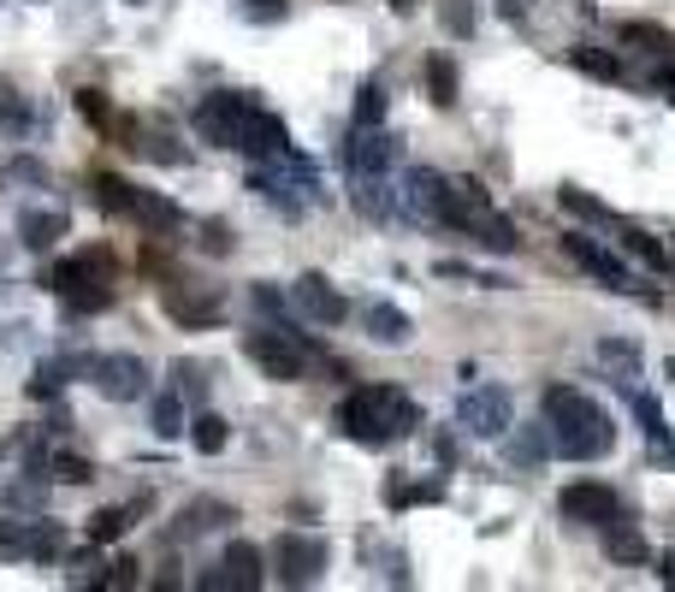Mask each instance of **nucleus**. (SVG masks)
<instances>
[{
    "instance_id": "e433bc0d",
    "label": "nucleus",
    "mask_w": 675,
    "mask_h": 592,
    "mask_svg": "<svg viewBox=\"0 0 675 592\" xmlns=\"http://www.w3.org/2000/svg\"><path fill=\"white\" fill-rule=\"evenodd\" d=\"M42 498H48V480H12L7 492H0V503H7V510H42Z\"/></svg>"
},
{
    "instance_id": "a18cd8bd",
    "label": "nucleus",
    "mask_w": 675,
    "mask_h": 592,
    "mask_svg": "<svg viewBox=\"0 0 675 592\" xmlns=\"http://www.w3.org/2000/svg\"><path fill=\"white\" fill-rule=\"evenodd\" d=\"M249 12H255V19H285V0H249Z\"/></svg>"
},
{
    "instance_id": "b1692460",
    "label": "nucleus",
    "mask_w": 675,
    "mask_h": 592,
    "mask_svg": "<svg viewBox=\"0 0 675 592\" xmlns=\"http://www.w3.org/2000/svg\"><path fill=\"white\" fill-rule=\"evenodd\" d=\"M131 220H136V225H149V232H172V225H178L184 214H178V202H166V196H161V190H143V184H136Z\"/></svg>"
},
{
    "instance_id": "a19ab883",
    "label": "nucleus",
    "mask_w": 675,
    "mask_h": 592,
    "mask_svg": "<svg viewBox=\"0 0 675 592\" xmlns=\"http://www.w3.org/2000/svg\"><path fill=\"white\" fill-rule=\"evenodd\" d=\"M202 249H207V255H232V232L207 220V225H202Z\"/></svg>"
},
{
    "instance_id": "9b49d317",
    "label": "nucleus",
    "mask_w": 675,
    "mask_h": 592,
    "mask_svg": "<svg viewBox=\"0 0 675 592\" xmlns=\"http://www.w3.org/2000/svg\"><path fill=\"white\" fill-rule=\"evenodd\" d=\"M563 516L586 521V528H604L611 516H622V498L599 480H575V486H563Z\"/></svg>"
},
{
    "instance_id": "09e8293b",
    "label": "nucleus",
    "mask_w": 675,
    "mask_h": 592,
    "mask_svg": "<svg viewBox=\"0 0 675 592\" xmlns=\"http://www.w3.org/2000/svg\"><path fill=\"white\" fill-rule=\"evenodd\" d=\"M657 574H664V586H675V551L657 557Z\"/></svg>"
},
{
    "instance_id": "412c9836",
    "label": "nucleus",
    "mask_w": 675,
    "mask_h": 592,
    "mask_svg": "<svg viewBox=\"0 0 675 592\" xmlns=\"http://www.w3.org/2000/svg\"><path fill=\"white\" fill-rule=\"evenodd\" d=\"M60 551H65L60 521H19V557H30V563H54Z\"/></svg>"
},
{
    "instance_id": "4c0bfd02",
    "label": "nucleus",
    "mask_w": 675,
    "mask_h": 592,
    "mask_svg": "<svg viewBox=\"0 0 675 592\" xmlns=\"http://www.w3.org/2000/svg\"><path fill=\"white\" fill-rule=\"evenodd\" d=\"M563 207H569V214H581V220H599V225H616V214H611V207H604V202H593V196H586V190H575V184H569V190H563Z\"/></svg>"
},
{
    "instance_id": "c03bdc74",
    "label": "nucleus",
    "mask_w": 675,
    "mask_h": 592,
    "mask_svg": "<svg viewBox=\"0 0 675 592\" xmlns=\"http://www.w3.org/2000/svg\"><path fill=\"white\" fill-rule=\"evenodd\" d=\"M255 308H262V315H285V296L267 290V285H255Z\"/></svg>"
},
{
    "instance_id": "ea45409f",
    "label": "nucleus",
    "mask_w": 675,
    "mask_h": 592,
    "mask_svg": "<svg viewBox=\"0 0 675 592\" xmlns=\"http://www.w3.org/2000/svg\"><path fill=\"white\" fill-rule=\"evenodd\" d=\"M101 586H136V563L131 557H113L108 574H101Z\"/></svg>"
},
{
    "instance_id": "f8f14e48",
    "label": "nucleus",
    "mask_w": 675,
    "mask_h": 592,
    "mask_svg": "<svg viewBox=\"0 0 675 592\" xmlns=\"http://www.w3.org/2000/svg\"><path fill=\"white\" fill-rule=\"evenodd\" d=\"M344 161H350V178L356 172H391L397 136L386 125H350V149H344Z\"/></svg>"
},
{
    "instance_id": "39448f33",
    "label": "nucleus",
    "mask_w": 675,
    "mask_h": 592,
    "mask_svg": "<svg viewBox=\"0 0 675 592\" xmlns=\"http://www.w3.org/2000/svg\"><path fill=\"white\" fill-rule=\"evenodd\" d=\"M161 308H166V320L202 333V326H219L225 296H219V285H202V278H161Z\"/></svg>"
},
{
    "instance_id": "2eb2a0df",
    "label": "nucleus",
    "mask_w": 675,
    "mask_h": 592,
    "mask_svg": "<svg viewBox=\"0 0 675 592\" xmlns=\"http://www.w3.org/2000/svg\"><path fill=\"white\" fill-rule=\"evenodd\" d=\"M232 521H237L232 503L196 498V503H184V510H178V521L166 528V539H172V545H190V539H202V533H214V528H232Z\"/></svg>"
},
{
    "instance_id": "6e6552de",
    "label": "nucleus",
    "mask_w": 675,
    "mask_h": 592,
    "mask_svg": "<svg viewBox=\"0 0 675 592\" xmlns=\"http://www.w3.org/2000/svg\"><path fill=\"white\" fill-rule=\"evenodd\" d=\"M95 391L108 397V404H136V397L149 391V368H143V356H95Z\"/></svg>"
},
{
    "instance_id": "393cba45",
    "label": "nucleus",
    "mask_w": 675,
    "mask_h": 592,
    "mask_svg": "<svg viewBox=\"0 0 675 592\" xmlns=\"http://www.w3.org/2000/svg\"><path fill=\"white\" fill-rule=\"evenodd\" d=\"M616 232H622V249H628L634 261H646L652 273H669V267H675V255H669L652 232H640V225H622V220H616Z\"/></svg>"
},
{
    "instance_id": "f704fd0d",
    "label": "nucleus",
    "mask_w": 675,
    "mask_h": 592,
    "mask_svg": "<svg viewBox=\"0 0 675 592\" xmlns=\"http://www.w3.org/2000/svg\"><path fill=\"white\" fill-rule=\"evenodd\" d=\"M350 125H386V90H379V83H361V90H356Z\"/></svg>"
},
{
    "instance_id": "aec40b11",
    "label": "nucleus",
    "mask_w": 675,
    "mask_h": 592,
    "mask_svg": "<svg viewBox=\"0 0 675 592\" xmlns=\"http://www.w3.org/2000/svg\"><path fill=\"white\" fill-rule=\"evenodd\" d=\"M285 149H290V131H285L273 113H255L249 131H244V149H237V154H249V161H279Z\"/></svg>"
},
{
    "instance_id": "bb28decb",
    "label": "nucleus",
    "mask_w": 675,
    "mask_h": 592,
    "mask_svg": "<svg viewBox=\"0 0 675 592\" xmlns=\"http://www.w3.org/2000/svg\"><path fill=\"white\" fill-rule=\"evenodd\" d=\"M113 296H119V290L108 285V278H83V285L65 290V308H72V315H108Z\"/></svg>"
},
{
    "instance_id": "20e7f679",
    "label": "nucleus",
    "mask_w": 675,
    "mask_h": 592,
    "mask_svg": "<svg viewBox=\"0 0 675 592\" xmlns=\"http://www.w3.org/2000/svg\"><path fill=\"white\" fill-rule=\"evenodd\" d=\"M262 113V101L244 95V90H219V95H207L202 108H196V136L202 143H214V149H244V131H249V119Z\"/></svg>"
},
{
    "instance_id": "6ab92c4d",
    "label": "nucleus",
    "mask_w": 675,
    "mask_h": 592,
    "mask_svg": "<svg viewBox=\"0 0 675 592\" xmlns=\"http://www.w3.org/2000/svg\"><path fill=\"white\" fill-rule=\"evenodd\" d=\"M72 232V214H60V207H24L19 214V237H24V249H54V243Z\"/></svg>"
},
{
    "instance_id": "7c9ffc66",
    "label": "nucleus",
    "mask_w": 675,
    "mask_h": 592,
    "mask_svg": "<svg viewBox=\"0 0 675 592\" xmlns=\"http://www.w3.org/2000/svg\"><path fill=\"white\" fill-rule=\"evenodd\" d=\"M427 101L432 108H457V72H450L444 54L427 60Z\"/></svg>"
},
{
    "instance_id": "7ed1b4c3",
    "label": "nucleus",
    "mask_w": 675,
    "mask_h": 592,
    "mask_svg": "<svg viewBox=\"0 0 675 592\" xmlns=\"http://www.w3.org/2000/svg\"><path fill=\"white\" fill-rule=\"evenodd\" d=\"M244 356H249L267 379L290 386V379L308 374V356H315V344H303L290 326H255V333H244Z\"/></svg>"
},
{
    "instance_id": "a211bd4d",
    "label": "nucleus",
    "mask_w": 675,
    "mask_h": 592,
    "mask_svg": "<svg viewBox=\"0 0 675 592\" xmlns=\"http://www.w3.org/2000/svg\"><path fill=\"white\" fill-rule=\"evenodd\" d=\"M154 510V498H131V503H108V510H95L90 516V528H83V533H90V545H113V539H125L131 528H136V521H143Z\"/></svg>"
},
{
    "instance_id": "3c124183",
    "label": "nucleus",
    "mask_w": 675,
    "mask_h": 592,
    "mask_svg": "<svg viewBox=\"0 0 675 592\" xmlns=\"http://www.w3.org/2000/svg\"><path fill=\"white\" fill-rule=\"evenodd\" d=\"M664 374H669V379H675V356H669V361H664Z\"/></svg>"
},
{
    "instance_id": "4468645a",
    "label": "nucleus",
    "mask_w": 675,
    "mask_h": 592,
    "mask_svg": "<svg viewBox=\"0 0 675 592\" xmlns=\"http://www.w3.org/2000/svg\"><path fill=\"white\" fill-rule=\"evenodd\" d=\"M219 574H225V592H262V581H267L262 545H255V539H232L219 557Z\"/></svg>"
},
{
    "instance_id": "58836bf2",
    "label": "nucleus",
    "mask_w": 675,
    "mask_h": 592,
    "mask_svg": "<svg viewBox=\"0 0 675 592\" xmlns=\"http://www.w3.org/2000/svg\"><path fill=\"white\" fill-rule=\"evenodd\" d=\"M0 125H7V131H30V108L19 95H7V90H0Z\"/></svg>"
},
{
    "instance_id": "cd10ccee",
    "label": "nucleus",
    "mask_w": 675,
    "mask_h": 592,
    "mask_svg": "<svg viewBox=\"0 0 675 592\" xmlns=\"http://www.w3.org/2000/svg\"><path fill=\"white\" fill-rule=\"evenodd\" d=\"M599 361L604 368H616L622 374V386H628V379H640V344H628V338H599Z\"/></svg>"
},
{
    "instance_id": "c85d7f7f",
    "label": "nucleus",
    "mask_w": 675,
    "mask_h": 592,
    "mask_svg": "<svg viewBox=\"0 0 675 592\" xmlns=\"http://www.w3.org/2000/svg\"><path fill=\"white\" fill-rule=\"evenodd\" d=\"M95 202L108 207V214H119V220H131L136 184H131V178H113V172H95Z\"/></svg>"
},
{
    "instance_id": "dca6fc26",
    "label": "nucleus",
    "mask_w": 675,
    "mask_h": 592,
    "mask_svg": "<svg viewBox=\"0 0 675 592\" xmlns=\"http://www.w3.org/2000/svg\"><path fill=\"white\" fill-rule=\"evenodd\" d=\"M599 539H604V557H611V563H628V569L652 563V545H646V533H640V521H628V510L604 521Z\"/></svg>"
},
{
    "instance_id": "1a4fd4ad",
    "label": "nucleus",
    "mask_w": 675,
    "mask_h": 592,
    "mask_svg": "<svg viewBox=\"0 0 675 592\" xmlns=\"http://www.w3.org/2000/svg\"><path fill=\"white\" fill-rule=\"evenodd\" d=\"M290 296H297V308L308 320H320V326H344V320H350V296H344L326 273H303Z\"/></svg>"
},
{
    "instance_id": "de8ad7c7",
    "label": "nucleus",
    "mask_w": 675,
    "mask_h": 592,
    "mask_svg": "<svg viewBox=\"0 0 675 592\" xmlns=\"http://www.w3.org/2000/svg\"><path fill=\"white\" fill-rule=\"evenodd\" d=\"M498 12H504V19H515V24H522V19H528V0H498Z\"/></svg>"
},
{
    "instance_id": "5701e85b",
    "label": "nucleus",
    "mask_w": 675,
    "mask_h": 592,
    "mask_svg": "<svg viewBox=\"0 0 675 592\" xmlns=\"http://www.w3.org/2000/svg\"><path fill=\"white\" fill-rule=\"evenodd\" d=\"M361 326H368L379 344H409L415 338V320L391 303H361Z\"/></svg>"
},
{
    "instance_id": "c9c22d12",
    "label": "nucleus",
    "mask_w": 675,
    "mask_h": 592,
    "mask_svg": "<svg viewBox=\"0 0 675 592\" xmlns=\"http://www.w3.org/2000/svg\"><path fill=\"white\" fill-rule=\"evenodd\" d=\"M439 24L450 37H474V0H439Z\"/></svg>"
},
{
    "instance_id": "79ce46f5",
    "label": "nucleus",
    "mask_w": 675,
    "mask_h": 592,
    "mask_svg": "<svg viewBox=\"0 0 675 592\" xmlns=\"http://www.w3.org/2000/svg\"><path fill=\"white\" fill-rule=\"evenodd\" d=\"M202 386H207V379H202L196 361H178V397H202Z\"/></svg>"
},
{
    "instance_id": "2f4dec72",
    "label": "nucleus",
    "mask_w": 675,
    "mask_h": 592,
    "mask_svg": "<svg viewBox=\"0 0 675 592\" xmlns=\"http://www.w3.org/2000/svg\"><path fill=\"white\" fill-rule=\"evenodd\" d=\"M190 445H196L202 457H219V450L232 445V427H225L219 415H196V421H190Z\"/></svg>"
},
{
    "instance_id": "423d86ee",
    "label": "nucleus",
    "mask_w": 675,
    "mask_h": 592,
    "mask_svg": "<svg viewBox=\"0 0 675 592\" xmlns=\"http://www.w3.org/2000/svg\"><path fill=\"white\" fill-rule=\"evenodd\" d=\"M267 574L279 586H315L326 574V545L308 539V533H279L267 545Z\"/></svg>"
},
{
    "instance_id": "9d476101",
    "label": "nucleus",
    "mask_w": 675,
    "mask_h": 592,
    "mask_svg": "<svg viewBox=\"0 0 675 592\" xmlns=\"http://www.w3.org/2000/svg\"><path fill=\"white\" fill-rule=\"evenodd\" d=\"M563 249H569V261H581V267L593 273V278H604L611 290H628V296L640 290V285H634V273L622 267V261H616L611 249H604V243L586 237V232H569V237H563Z\"/></svg>"
},
{
    "instance_id": "ddd939ff",
    "label": "nucleus",
    "mask_w": 675,
    "mask_h": 592,
    "mask_svg": "<svg viewBox=\"0 0 675 592\" xmlns=\"http://www.w3.org/2000/svg\"><path fill=\"white\" fill-rule=\"evenodd\" d=\"M397 207H403L409 220H432V225H439V207H444V172L409 166L403 190H397Z\"/></svg>"
},
{
    "instance_id": "a878e982",
    "label": "nucleus",
    "mask_w": 675,
    "mask_h": 592,
    "mask_svg": "<svg viewBox=\"0 0 675 592\" xmlns=\"http://www.w3.org/2000/svg\"><path fill=\"white\" fill-rule=\"evenodd\" d=\"M356 207L361 214H374V220H391V184H386V172H356Z\"/></svg>"
},
{
    "instance_id": "4be33fe9",
    "label": "nucleus",
    "mask_w": 675,
    "mask_h": 592,
    "mask_svg": "<svg viewBox=\"0 0 675 592\" xmlns=\"http://www.w3.org/2000/svg\"><path fill=\"white\" fill-rule=\"evenodd\" d=\"M469 237L480 243V249H492V255H515V249H522V232H515V220H510V214H498V207H492V214H480V220L469 225Z\"/></svg>"
},
{
    "instance_id": "473e14b6",
    "label": "nucleus",
    "mask_w": 675,
    "mask_h": 592,
    "mask_svg": "<svg viewBox=\"0 0 675 592\" xmlns=\"http://www.w3.org/2000/svg\"><path fill=\"white\" fill-rule=\"evenodd\" d=\"M569 60H575L586 78H599V83H622V60H616V54H604V48H575Z\"/></svg>"
},
{
    "instance_id": "c756f323",
    "label": "nucleus",
    "mask_w": 675,
    "mask_h": 592,
    "mask_svg": "<svg viewBox=\"0 0 675 592\" xmlns=\"http://www.w3.org/2000/svg\"><path fill=\"white\" fill-rule=\"evenodd\" d=\"M48 480H54V486H90L95 480V462L90 457H72V450H54V457H48Z\"/></svg>"
},
{
    "instance_id": "49530a36",
    "label": "nucleus",
    "mask_w": 675,
    "mask_h": 592,
    "mask_svg": "<svg viewBox=\"0 0 675 592\" xmlns=\"http://www.w3.org/2000/svg\"><path fill=\"white\" fill-rule=\"evenodd\" d=\"M12 172H19V178H30V184H42V178H48L37 161H12Z\"/></svg>"
},
{
    "instance_id": "0eeeda50",
    "label": "nucleus",
    "mask_w": 675,
    "mask_h": 592,
    "mask_svg": "<svg viewBox=\"0 0 675 592\" xmlns=\"http://www.w3.org/2000/svg\"><path fill=\"white\" fill-rule=\"evenodd\" d=\"M457 427H469L474 439H504V432L515 427V397L504 386H474L457 404Z\"/></svg>"
},
{
    "instance_id": "f03ea898",
    "label": "nucleus",
    "mask_w": 675,
    "mask_h": 592,
    "mask_svg": "<svg viewBox=\"0 0 675 592\" xmlns=\"http://www.w3.org/2000/svg\"><path fill=\"white\" fill-rule=\"evenodd\" d=\"M415 427H421V409H415L397 386H356L338 404V432L350 445H368V450L403 439V432H415Z\"/></svg>"
},
{
    "instance_id": "603ef678",
    "label": "nucleus",
    "mask_w": 675,
    "mask_h": 592,
    "mask_svg": "<svg viewBox=\"0 0 675 592\" xmlns=\"http://www.w3.org/2000/svg\"><path fill=\"white\" fill-rule=\"evenodd\" d=\"M0 178H7V166H0Z\"/></svg>"
},
{
    "instance_id": "37998d69",
    "label": "nucleus",
    "mask_w": 675,
    "mask_h": 592,
    "mask_svg": "<svg viewBox=\"0 0 675 592\" xmlns=\"http://www.w3.org/2000/svg\"><path fill=\"white\" fill-rule=\"evenodd\" d=\"M78 108H83V119H90V125H108V101H101V90H83Z\"/></svg>"
},
{
    "instance_id": "f3484780",
    "label": "nucleus",
    "mask_w": 675,
    "mask_h": 592,
    "mask_svg": "<svg viewBox=\"0 0 675 592\" xmlns=\"http://www.w3.org/2000/svg\"><path fill=\"white\" fill-rule=\"evenodd\" d=\"M125 136H136V154H149V161H161V166H190V149L172 136L166 125H154V119H125Z\"/></svg>"
},
{
    "instance_id": "72a5a7b5",
    "label": "nucleus",
    "mask_w": 675,
    "mask_h": 592,
    "mask_svg": "<svg viewBox=\"0 0 675 592\" xmlns=\"http://www.w3.org/2000/svg\"><path fill=\"white\" fill-rule=\"evenodd\" d=\"M154 432H161V439H178V432H184V397L178 391L154 397Z\"/></svg>"
},
{
    "instance_id": "8fccbe9b",
    "label": "nucleus",
    "mask_w": 675,
    "mask_h": 592,
    "mask_svg": "<svg viewBox=\"0 0 675 592\" xmlns=\"http://www.w3.org/2000/svg\"><path fill=\"white\" fill-rule=\"evenodd\" d=\"M386 7H391V12H403V19H409V12L421 7V0H386Z\"/></svg>"
},
{
    "instance_id": "f257e3e1",
    "label": "nucleus",
    "mask_w": 675,
    "mask_h": 592,
    "mask_svg": "<svg viewBox=\"0 0 675 592\" xmlns=\"http://www.w3.org/2000/svg\"><path fill=\"white\" fill-rule=\"evenodd\" d=\"M540 409H545L551 450H558V457L593 462V457H611V450H616V421H611V409L593 404L586 391H575V386H545Z\"/></svg>"
}]
</instances>
